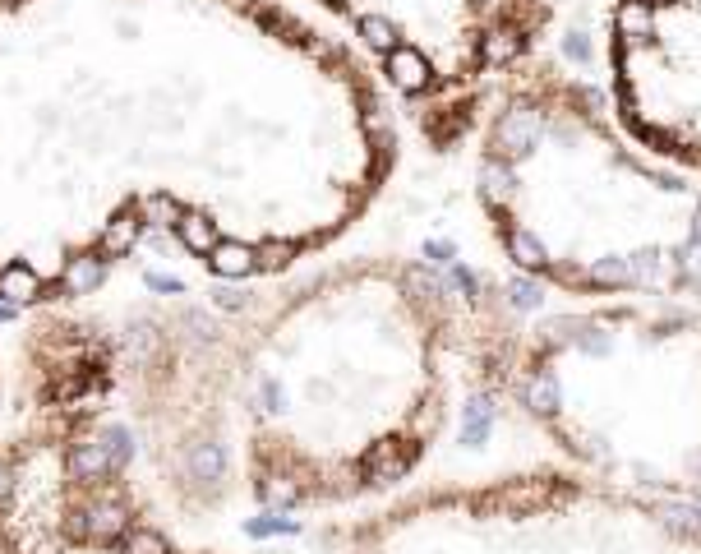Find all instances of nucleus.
I'll use <instances>...</instances> for the list:
<instances>
[{
    "mask_svg": "<svg viewBox=\"0 0 701 554\" xmlns=\"http://www.w3.org/2000/svg\"><path fill=\"white\" fill-rule=\"evenodd\" d=\"M393 167L383 79L286 0H0L5 310H84L143 254L277 282Z\"/></svg>",
    "mask_w": 701,
    "mask_h": 554,
    "instance_id": "nucleus-1",
    "label": "nucleus"
},
{
    "mask_svg": "<svg viewBox=\"0 0 701 554\" xmlns=\"http://www.w3.org/2000/svg\"><path fill=\"white\" fill-rule=\"evenodd\" d=\"M250 287L116 319L42 310L14 347V374L56 393L190 541L393 494L439 448L462 374L489 379V301L420 264Z\"/></svg>",
    "mask_w": 701,
    "mask_h": 554,
    "instance_id": "nucleus-2",
    "label": "nucleus"
},
{
    "mask_svg": "<svg viewBox=\"0 0 701 554\" xmlns=\"http://www.w3.org/2000/svg\"><path fill=\"white\" fill-rule=\"evenodd\" d=\"M476 194L499 250L568 301H701V190L646 167L568 74L499 88Z\"/></svg>",
    "mask_w": 701,
    "mask_h": 554,
    "instance_id": "nucleus-3",
    "label": "nucleus"
},
{
    "mask_svg": "<svg viewBox=\"0 0 701 554\" xmlns=\"http://www.w3.org/2000/svg\"><path fill=\"white\" fill-rule=\"evenodd\" d=\"M356 37L383 88L402 97L434 144L476 121L489 79L545 42L554 0H305Z\"/></svg>",
    "mask_w": 701,
    "mask_h": 554,
    "instance_id": "nucleus-4",
    "label": "nucleus"
},
{
    "mask_svg": "<svg viewBox=\"0 0 701 554\" xmlns=\"http://www.w3.org/2000/svg\"><path fill=\"white\" fill-rule=\"evenodd\" d=\"M10 554H222L171 531L47 388L10 379Z\"/></svg>",
    "mask_w": 701,
    "mask_h": 554,
    "instance_id": "nucleus-5",
    "label": "nucleus"
},
{
    "mask_svg": "<svg viewBox=\"0 0 701 554\" xmlns=\"http://www.w3.org/2000/svg\"><path fill=\"white\" fill-rule=\"evenodd\" d=\"M14 513V471H10V379L0 370V554H10Z\"/></svg>",
    "mask_w": 701,
    "mask_h": 554,
    "instance_id": "nucleus-6",
    "label": "nucleus"
}]
</instances>
